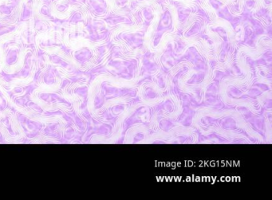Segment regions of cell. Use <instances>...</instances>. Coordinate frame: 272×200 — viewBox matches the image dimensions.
I'll return each mask as SVG.
<instances>
[{
    "instance_id": "cell-1",
    "label": "cell",
    "mask_w": 272,
    "mask_h": 200,
    "mask_svg": "<svg viewBox=\"0 0 272 200\" xmlns=\"http://www.w3.org/2000/svg\"><path fill=\"white\" fill-rule=\"evenodd\" d=\"M90 4L92 9L98 14L105 12L108 8L107 3L105 0H90Z\"/></svg>"
},
{
    "instance_id": "cell-2",
    "label": "cell",
    "mask_w": 272,
    "mask_h": 200,
    "mask_svg": "<svg viewBox=\"0 0 272 200\" xmlns=\"http://www.w3.org/2000/svg\"><path fill=\"white\" fill-rule=\"evenodd\" d=\"M114 2L118 7H124L128 3V0H114Z\"/></svg>"
},
{
    "instance_id": "cell-3",
    "label": "cell",
    "mask_w": 272,
    "mask_h": 200,
    "mask_svg": "<svg viewBox=\"0 0 272 200\" xmlns=\"http://www.w3.org/2000/svg\"><path fill=\"white\" fill-rule=\"evenodd\" d=\"M245 3L247 7H248L249 9H252L255 6V0H246Z\"/></svg>"
}]
</instances>
